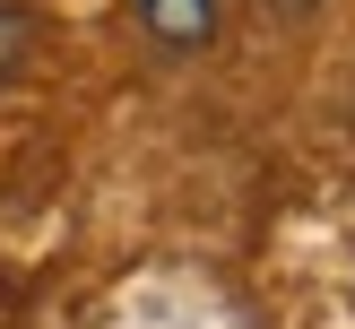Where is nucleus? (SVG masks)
I'll list each match as a JSON object with an SVG mask.
<instances>
[{
	"label": "nucleus",
	"mask_w": 355,
	"mask_h": 329,
	"mask_svg": "<svg viewBox=\"0 0 355 329\" xmlns=\"http://www.w3.org/2000/svg\"><path fill=\"white\" fill-rule=\"evenodd\" d=\"M130 9H139V26H148L165 52H200L208 35H217L225 0H130Z\"/></svg>",
	"instance_id": "obj_1"
},
{
	"label": "nucleus",
	"mask_w": 355,
	"mask_h": 329,
	"mask_svg": "<svg viewBox=\"0 0 355 329\" xmlns=\"http://www.w3.org/2000/svg\"><path fill=\"white\" fill-rule=\"evenodd\" d=\"M277 9H312V0H277Z\"/></svg>",
	"instance_id": "obj_2"
}]
</instances>
